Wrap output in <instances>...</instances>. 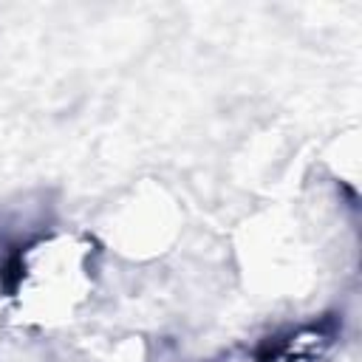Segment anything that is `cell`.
I'll return each instance as SVG.
<instances>
[{
  "mask_svg": "<svg viewBox=\"0 0 362 362\" xmlns=\"http://www.w3.org/2000/svg\"><path fill=\"white\" fill-rule=\"evenodd\" d=\"M337 331H339L337 320L325 317L320 322H311V325H303L297 331L269 339L255 354L252 362H320L334 345Z\"/></svg>",
  "mask_w": 362,
  "mask_h": 362,
  "instance_id": "cell-1",
  "label": "cell"
}]
</instances>
